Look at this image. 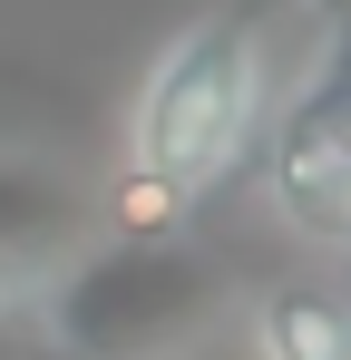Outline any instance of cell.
I'll return each instance as SVG.
<instances>
[{
    "mask_svg": "<svg viewBox=\"0 0 351 360\" xmlns=\"http://www.w3.org/2000/svg\"><path fill=\"white\" fill-rule=\"evenodd\" d=\"M254 176L312 253L351 263V30H332L322 59L302 68V88L254 146Z\"/></svg>",
    "mask_w": 351,
    "mask_h": 360,
    "instance_id": "3957f363",
    "label": "cell"
},
{
    "mask_svg": "<svg viewBox=\"0 0 351 360\" xmlns=\"http://www.w3.org/2000/svg\"><path fill=\"white\" fill-rule=\"evenodd\" d=\"M312 10H322V20H332V30H351V0H312Z\"/></svg>",
    "mask_w": 351,
    "mask_h": 360,
    "instance_id": "8992f818",
    "label": "cell"
},
{
    "mask_svg": "<svg viewBox=\"0 0 351 360\" xmlns=\"http://www.w3.org/2000/svg\"><path fill=\"white\" fill-rule=\"evenodd\" d=\"M88 234H98L88 185H68L39 156H0V311H30Z\"/></svg>",
    "mask_w": 351,
    "mask_h": 360,
    "instance_id": "277c9868",
    "label": "cell"
},
{
    "mask_svg": "<svg viewBox=\"0 0 351 360\" xmlns=\"http://www.w3.org/2000/svg\"><path fill=\"white\" fill-rule=\"evenodd\" d=\"M322 39L332 20L312 0H205L195 20H176L117 117V166L98 195L108 234H176L205 195H225Z\"/></svg>",
    "mask_w": 351,
    "mask_h": 360,
    "instance_id": "6da1fadb",
    "label": "cell"
},
{
    "mask_svg": "<svg viewBox=\"0 0 351 360\" xmlns=\"http://www.w3.org/2000/svg\"><path fill=\"white\" fill-rule=\"evenodd\" d=\"M244 331H254V360H351V273L264 283Z\"/></svg>",
    "mask_w": 351,
    "mask_h": 360,
    "instance_id": "5b68a950",
    "label": "cell"
},
{
    "mask_svg": "<svg viewBox=\"0 0 351 360\" xmlns=\"http://www.w3.org/2000/svg\"><path fill=\"white\" fill-rule=\"evenodd\" d=\"M225 311V273L185 234H88L30 321L58 360H166Z\"/></svg>",
    "mask_w": 351,
    "mask_h": 360,
    "instance_id": "7a4b0ae2",
    "label": "cell"
}]
</instances>
